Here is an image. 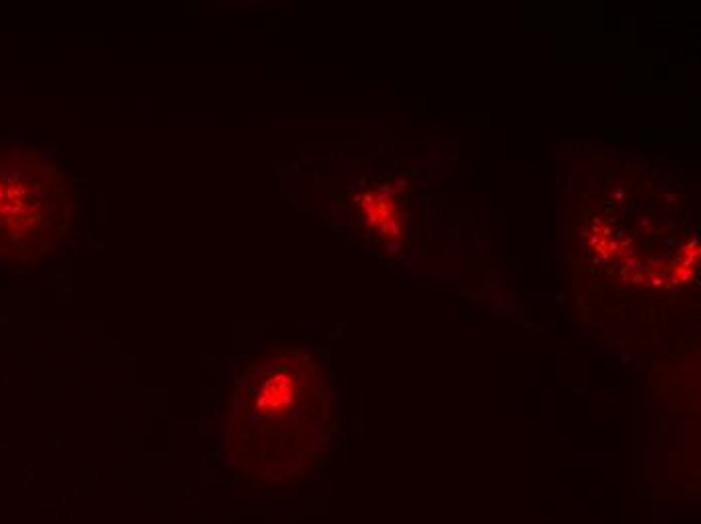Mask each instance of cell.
Segmentation results:
<instances>
[{"label":"cell","instance_id":"cell-2","mask_svg":"<svg viewBox=\"0 0 701 524\" xmlns=\"http://www.w3.org/2000/svg\"><path fill=\"white\" fill-rule=\"evenodd\" d=\"M363 212L373 226L381 224L383 228H387V222L395 218V204L385 196H371L363 204Z\"/></svg>","mask_w":701,"mask_h":524},{"label":"cell","instance_id":"cell-1","mask_svg":"<svg viewBox=\"0 0 701 524\" xmlns=\"http://www.w3.org/2000/svg\"><path fill=\"white\" fill-rule=\"evenodd\" d=\"M71 190L65 176L33 152H0V254L29 258L67 232Z\"/></svg>","mask_w":701,"mask_h":524}]
</instances>
